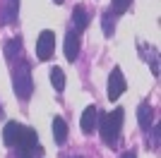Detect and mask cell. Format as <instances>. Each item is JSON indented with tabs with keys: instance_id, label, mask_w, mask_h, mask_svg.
Wrapping results in <instances>:
<instances>
[{
	"instance_id": "6da1fadb",
	"label": "cell",
	"mask_w": 161,
	"mask_h": 158,
	"mask_svg": "<svg viewBox=\"0 0 161 158\" xmlns=\"http://www.w3.org/2000/svg\"><path fill=\"white\" fill-rule=\"evenodd\" d=\"M123 115L125 110L123 108H115L113 113H108L103 118L99 120V132H101V139H103V144L115 149L118 146V139H120V129H123Z\"/></svg>"
},
{
	"instance_id": "7a4b0ae2",
	"label": "cell",
	"mask_w": 161,
	"mask_h": 158,
	"mask_svg": "<svg viewBox=\"0 0 161 158\" xmlns=\"http://www.w3.org/2000/svg\"><path fill=\"white\" fill-rule=\"evenodd\" d=\"M12 89L17 98H31L34 91V79H31V67L29 62H19L12 72Z\"/></svg>"
},
{
	"instance_id": "3957f363",
	"label": "cell",
	"mask_w": 161,
	"mask_h": 158,
	"mask_svg": "<svg viewBox=\"0 0 161 158\" xmlns=\"http://www.w3.org/2000/svg\"><path fill=\"white\" fill-rule=\"evenodd\" d=\"M55 50V34L51 29H43L39 34V41H36V58L39 60H48Z\"/></svg>"
},
{
	"instance_id": "277c9868",
	"label": "cell",
	"mask_w": 161,
	"mask_h": 158,
	"mask_svg": "<svg viewBox=\"0 0 161 158\" xmlns=\"http://www.w3.org/2000/svg\"><path fill=\"white\" fill-rule=\"evenodd\" d=\"M125 89H128V84H125V77H123L120 67H113V72L108 77V101L120 98L125 93Z\"/></svg>"
},
{
	"instance_id": "5b68a950",
	"label": "cell",
	"mask_w": 161,
	"mask_h": 158,
	"mask_svg": "<svg viewBox=\"0 0 161 158\" xmlns=\"http://www.w3.org/2000/svg\"><path fill=\"white\" fill-rule=\"evenodd\" d=\"M17 149L19 151H36L39 149V134H36V129L22 125L19 139H17Z\"/></svg>"
},
{
	"instance_id": "8992f818",
	"label": "cell",
	"mask_w": 161,
	"mask_h": 158,
	"mask_svg": "<svg viewBox=\"0 0 161 158\" xmlns=\"http://www.w3.org/2000/svg\"><path fill=\"white\" fill-rule=\"evenodd\" d=\"M19 12V0H3L0 5V24H14Z\"/></svg>"
},
{
	"instance_id": "52a82bcc",
	"label": "cell",
	"mask_w": 161,
	"mask_h": 158,
	"mask_svg": "<svg viewBox=\"0 0 161 158\" xmlns=\"http://www.w3.org/2000/svg\"><path fill=\"white\" fill-rule=\"evenodd\" d=\"M96 125H99V110H96V105H87L84 108V113H82V120H80V127L84 134H89V132H94Z\"/></svg>"
},
{
	"instance_id": "ba28073f",
	"label": "cell",
	"mask_w": 161,
	"mask_h": 158,
	"mask_svg": "<svg viewBox=\"0 0 161 158\" xmlns=\"http://www.w3.org/2000/svg\"><path fill=\"white\" fill-rule=\"evenodd\" d=\"M63 50H65V58L70 60V62H75V60H77V55H80V34L75 31V29H72V31H67Z\"/></svg>"
},
{
	"instance_id": "9c48e42d",
	"label": "cell",
	"mask_w": 161,
	"mask_h": 158,
	"mask_svg": "<svg viewBox=\"0 0 161 158\" xmlns=\"http://www.w3.org/2000/svg\"><path fill=\"white\" fill-rule=\"evenodd\" d=\"M152 120H154V110L149 103H140L137 108V122H140V129H152Z\"/></svg>"
},
{
	"instance_id": "30bf717a",
	"label": "cell",
	"mask_w": 161,
	"mask_h": 158,
	"mask_svg": "<svg viewBox=\"0 0 161 158\" xmlns=\"http://www.w3.org/2000/svg\"><path fill=\"white\" fill-rule=\"evenodd\" d=\"M51 129H53V139H55V144L63 146L67 141V122L63 118H58L55 115L53 118V125H51Z\"/></svg>"
},
{
	"instance_id": "8fae6325",
	"label": "cell",
	"mask_w": 161,
	"mask_h": 158,
	"mask_svg": "<svg viewBox=\"0 0 161 158\" xmlns=\"http://www.w3.org/2000/svg\"><path fill=\"white\" fill-rule=\"evenodd\" d=\"M19 132H22V125H17V122H7L5 129H3V141H5V146H17Z\"/></svg>"
},
{
	"instance_id": "7c38bea8",
	"label": "cell",
	"mask_w": 161,
	"mask_h": 158,
	"mask_svg": "<svg viewBox=\"0 0 161 158\" xmlns=\"http://www.w3.org/2000/svg\"><path fill=\"white\" fill-rule=\"evenodd\" d=\"M72 22H75V31L80 34L89 26V14L84 12V7H75L72 10Z\"/></svg>"
},
{
	"instance_id": "4fadbf2b",
	"label": "cell",
	"mask_w": 161,
	"mask_h": 158,
	"mask_svg": "<svg viewBox=\"0 0 161 158\" xmlns=\"http://www.w3.org/2000/svg\"><path fill=\"white\" fill-rule=\"evenodd\" d=\"M51 84H53L55 91H63V89H65V74H63L60 67H53V70H51Z\"/></svg>"
},
{
	"instance_id": "5bb4252c",
	"label": "cell",
	"mask_w": 161,
	"mask_h": 158,
	"mask_svg": "<svg viewBox=\"0 0 161 158\" xmlns=\"http://www.w3.org/2000/svg\"><path fill=\"white\" fill-rule=\"evenodd\" d=\"M132 0H111V14H123L128 12V7Z\"/></svg>"
},
{
	"instance_id": "9a60e30c",
	"label": "cell",
	"mask_w": 161,
	"mask_h": 158,
	"mask_svg": "<svg viewBox=\"0 0 161 158\" xmlns=\"http://www.w3.org/2000/svg\"><path fill=\"white\" fill-rule=\"evenodd\" d=\"M19 50H22V41L19 39H10L7 41V46H5V55L7 58H14Z\"/></svg>"
},
{
	"instance_id": "2e32d148",
	"label": "cell",
	"mask_w": 161,
	"mask_h": 158,
	"mask_svg": "<svg viewBox=\"0 0 161 158\" xmlns=\"http://www.w3.org/2000/svg\"><path fill=\"white\" fill-rule=\"evenodd\" d=\"M103 34H106V36H113V14H111V10H108V12H103Z\"/></svg>"
},
{
	"instance_id": "e0dca14e",
	"label": "cell",
	"mask_w": 161,
	"mask_h": 158,
	"mask_svg": "<svg viewBox=\"0 0 161 158\" xmlns=\"http://www.w3.org/2000/svg\"><path fill=\"white\" fill-rule=\"evenodd\" d=\"M159 134H161V125H159V122H154V139L149 141V146H154V149H159Z\"/></svg>"
},
{
	"instance_id": "ac0fdd59",
	"label": "cell",
	"mask_w": 161,
	"mask_h": 158,
	"mask_svg": "<svg viewBox=\"0 0 161 158\" xmlns=\"http://www.w3.org/2000/svg\"><path fill=\"white\" fill-rule=\"evenodd\" d=\"M149 67H152V72L159 77V60H156V55H154V58H149Z\"/></svg>"
},
{
	"instance_id": "d6986e66",
	"label": "cell",
	"mask_w": 161,
	"mask_h": 158,
	"mask_svg": "<svg viewBox=\"0 0 161 158\" xmlns=\"http://www.w3.org/2000/svg\"><path fill=\"white\" fill-rule=\"evenodd\" d=\"M120 158H137V153H135V151H128V153H123Z\"/></svg>"
},
{
	"instance_id": "ffe728a7",
	"label": "cell",
	"mask_w": 161,
	"mask_h": 158,
	"mask_svg": "<svg viewBox=\"0 0 161 158\" xmlns=\"http://www.w3.org/2000/svg\"><path fill=\"white\" fill-rule=\"evenodd\" d=\"M17 158H31V151H19V156Z\"/></svg>"
},
{
	"instance_id": "44dd1931",
	"label": "cell",
	"mask_w": 161,
	"mask_h": 158,
	"mask_svg": "<svg viewBox=\"0 0 161 158\" xmlns=\"http://www.w3.org/2000/svg\"><path fill=\"white\" fill-rule=\"evenodd\" d=\"M53 3H55V5H63V0H53Z\"/></svg>"
},
{
	"instance_id": "7402d4cb",
	"label": "cell",
	"mask_w": 161,
	"mask_h": 158,
	"mask_svg": "<svg viewBox=\"0 0 161 158\" xmlns=\"http://www.w3.org/2000/svg\"><path fill=\"white\" fill-rule=\"evenodd\" d=\"M0 120H3V108H0Z\"/></svg>"
},
{
	"instance_id": "603a6c76",
	"label": "cell",
	"mask_w": 161,
	"mask_h": 158,
	"mask_svg": "<svg viewBox=\"0 0 161 158\" xmlns=\"http://www.w3.org/2000/svg\"><path fill=\"white\" fill-rule=\"evenodd\" d=\"M70 158H82V156H70Z\"/></svg>"
}]
</instances>
